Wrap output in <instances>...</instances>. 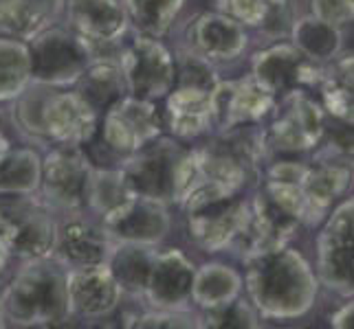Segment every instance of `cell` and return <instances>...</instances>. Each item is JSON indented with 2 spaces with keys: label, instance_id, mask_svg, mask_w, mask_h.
<instances>
[{
  "label": "cell",
  "instance_id": "5",
  "mask_svg": "<svg viewBox=\"0 0 354 329\" xmlns=\"http://www.w3.org/2000/svg\"><path fill=\"white\" fill-rule=\"evenodd\" d=\"M51 211L35 193L0 200V241L7 252L27 261L51 257L57 237V222Z\"/></svg>",
  "mask_w": 354,
  "mask_h": 329
},
{
  "label": "cell",
  "instance_id": "28",
  "mask_svg": "<svg viewBox=\"0 0 354 329\" xmlns=\"http://www.w3.org/2000/svg\"><path fill=\"white\" fill-rule=\"evenodd\" d=\"M42 178V158L29 148H9L0 156V196L38 193Z\"/></svg>",
  "mask_w": 354,
  "mask_h": 329
},
{
  "label": "cell",
  "instance_id": "30",
  "mask_svg": "<svg viewBox=\"0 0 354 329\" xmlns=\"http://www.w3.org/2000/svg\"><path fill=\"white\" fill-rule=\"evenodd\" d=\"M152 246H139V243H115V248L108 257L106 266L121 292L128 295H143V288L148 283V275L154 259Z\"/></svg>",
  "mask_w": 354,
  "mask_h": 329
},
{
  "label": "cell",
  "instance_id": "7",
  "mask_svg": "<svg viewBox=\"0 0 354 329\" xmlns=\"http://www.w3.org/2000/svg\"><path fill=\"white\" fill-rule=\"evenodd\" d=\"M189 239L205 252H218L242 241L249 224V204L238 193L207 196L185 204Z\"/></svg>",
  "mask_w": 354,
  "mask_h": 329
},
{
  "label": "cell",
  "instance_id": "19",
  "mask_svg": "<svg viewBox=\"0 0 354 329\" xmlns=\"http://www.w3.org/2000/svg\"><path fill=\"white\" fill-rule=\"evenodd\" d=\"M115 248V241L104 228L95 226L86 219H71L57 226V237L51 257L64 270L104 266Z\"/></svg>",
  "mask_w": 354,
  "mask_h": 329
},
{
  "label": "cell",
  "instance_id": "12",
  "mask_svg": "<svg viewBox=\"0 0 354 329\" xmlns=\"http://www.w3.org/2000/svg\"><path fill=\"white\" fill-rule=\"evenodd\" d=\"M251 68V77L273 97L319 86L324 77V64L308 59L295 44H273L258 51L253 55Z\"/></svg>",
  "mask_w": 354,
  "mask_h": 329
},
{
  "label": "cell",
  "instance_id": "4",
  "mask_svg": "<svg viewBox=\"0 0 354 329\" xmlns=\"http://www.w3.org/2000/svg\"><path fill=\"white\" fill-rule=\"evenodd\" d=\"M187 150L174 139H152L126 156L121 172L134 196L156 202H178Z\"/></svg>",
  "mask_w": 354,
  "mask_h": 329
},
{
  "label": "cell",
  "instance_id": "16",
  "mask_svg": "<svg viewBox=\"0 0 354 329\" xmlns=\"http://www.w3.org/2000/svg\"><path fill=\"white\" fill-rule=\"evenodd\" d=\"M275 108V97L264 90L251 75L242 79L218 81L212 88L214 126L221 130L251 126Z\"/></svg>",
  "mask_w": 354,
  "mask_h": 329
},
{
  "label": "cell",
  "instance_id": "33",
  "mask_svg": "<svg viewBox=\"0 0 354 329\" xmlns=\"http://www.w3.org/2000/svg\"><path fill=\"white\" fill-rule=\"evenodd\" d=\"M31 83L27 42L0 35V103L14 101Z\"/></svg>",
  "mask_w": 354,
  "mask_h": 329
},
{
  "label": "cell",
  "instance_id": "10",
  "mask_svg": "<svg viewBox=\"0 0 354 329\" xmlns=\"http://www.w3.org/2000/svg\"><path fill=\"white\" fill-rule=\"evenodd\" d=\"M128 94L156 101L174 88L176 62L156 38L139 35L119 59Z\"/></svg>",
  "mask_w": 354,
  "mask_h": 329
},
{
  "label": "cell",
  "instance_id": "26",
  "mask_svg": "<svg viewBox=\"0 0 354 329\" xmlns=\"http://www.w3.org/2000/svg\"><path fill=\"white\" fill-rule=\"evenodd\" d=\"M290 44L317 64H328L344 48V33L339 27L317 16H304L290 24Z\"/></svg>",
  "mask_w": 354,
  "mask_h": 329
},
{
  "label": "cell",
  "instance_id": "2",
  "mask_svg": "<svg viewBox=\"0 0 354 329\" xmlns=\"http://www.w3.org/2000/svg\"><path fill=\"white\" fill-rule=\"evenodd\" d=\"M0 297L5 321L16 327H57L73 316L66 270L53 257L31 259Z\"/></svg>",
  "mask_w": 354,
  "mask_h": 329
},
{
  "label": "cell",
  "instance_id": "31",
  "mask_svg": "<svg viewBox=\"0 0 354 329\" xmlns=\"http://www.w3.org/2000/svg\"><path fill=\"white\" fill-rule=\"evenodd\" d=\"M319 86L326 112L341 123H352V55H337L333 62H328V66L324 64V77Z\"/></svg>",
  "mask_w": 354,
  "mask_h": 329
},
{
  "label": "cell",
  "instance_id": "23",
  "mask_svg": "<svg viewBox=\"0 0 354 329\" xmlns=\"http://www.w3.org/2000/svg\"><path fill=\"white\" fill-rule=\"evenodd\" d=\"M165 97V126L174 139H196L214 126L212 90L174 86Z\"/></svg>",
  "mask_w": 354,
  "mask_h": 329
},
{
  "label": "cell",
  "instance_id": "14",
  "mask_svg": "<svg viewBox=\"0 0 354 329\" xmlns=\"http://www.w3.org/2000/svg\"><path fill=\"white\" fill-rule=\"evenodd\" d=\"M102 217V228L115 243H139V246L161 243L172 224L163 202L143 196H130Z\"/></svg>",
  "mask_w": 354,
  "mask_h": 329
},
{
  "label": "cell",
  "instance_id": "29",
  "mask_svg": "<svg viewBox=\"0 0 354 329\" xmlns=\"http://www.w3.org/2000/svg\"><path fill=\"white\" fill-rule=\"evenodd\" d=\"M240 292L242 277L227 263H205L194 272L192 301L203 310L236 299L240 297Z\"/></svg>",
  "mask_w": 354,
  "mask_h": 329
},
{
  "label": "cell",
  "instance_id": "22",
  "mask_svg": "<svg viewBox=\"0 0 354 329\" xmlns=\"http://www.w3.org/2000/svg\"><path fill=\"white\" fill-rule=\"evenodd\" d=\"M352 180V167L344 163L319 161L308 165V172L299 182V193L304 198V224H319L330 213L333 202L346 193Z\"/></svg>",
  "mask_w": 354,
  "mask_h": 329
},
{
  "label": "cell",
  "instance_id": "9",
  "mask_svg": "<svg viewBox=\"0 0 354 329\" xmlns=\"http://www.w3.org/2000/svg\"><path fill=\"white\" fill-rule=\"evenodd\" d=\"M93 163L80 148H55L42 158L40 193L57 211L77 213L88 204V180Z\"/></svg>",
  "mask_w": 354,
  "mask_h": 329
},
{
  "label": "cell",
  "instance_id": "32",
  "mask_svg": "<svg viewBox=\"0 0 354 329\" xmlns=\"http://www.w3.org/2000/svg\"><path fill=\"white\" fill-rule=\"evenodd\" d=\"M185 0H124L128 22L141 35L163 38L172 29Z\"/></svg>",
  "mask_w": 354,
  "mask_h": 329
},
{
  "label": "cell",
  "instance_id": "36",
  "mask_svg": "<svg viewBox=\"0 0 354 329\" xmlns=\"http://www.w3.org/2000/svg\"><path fill=\"white\" fill-rule=\"evenodd\" d=\"M216 83H218V77L209 59L194 53L192 48L185 53H180L174 86H196V88L212 90Z\"/></svg>",
  "mask_w": 354,
  "mask_h": 329
},
{
  "label": "cell",
  "instance_id": "25",
  "mask_svg": "<svg viewBox=\"0 0 354 329\" xmlns=\"http://www.w3.org/2000/svg\"><path fill=\"white\" fill-rule=\"evenodd\" d=\"M77 94L86 101L97 114H104L113 103L121 97L128 94L124 72L119 68V62L111 59H93L75 81Z\"/></svg>",
  "mask_w": 354,
  "mask_h": 329
},
{
  "label": "cell",
  "instance_id": "21",
  "mask_svg": "<svg viewBox=\"0 0 354 329\" xmlns=\"http://www.w3.org/2000/svg\"><path fill=\"white\" fill-rule=\"evenodd\" d=\"M71 31L91 44H113L128 31V16L119 0H64Z\"/></svg>",
  "mask_w": 354,
  "mask_h": 329
},
{
  "label": "cell",
  "instance_id": "18",
  "mask_svg": "<svg viewBox=\"0 0 354 329\" xmlns=\"http://www.w3.org/2000/svg\"><path fill=\"white\" fill-rule=\"evenodd\" d=\"M187 42L194 53L209 62H234L249 44L244 27L223 11H205L198 14L187 27Z\"/></svg>",
  "mask_w": 354,
  "mask_h": 329
},
{
  "label": "cell",
  "instance_id": "6",
  "mask_svg": "<svg viewBox=\"0 0 354 329\" xmlns=\"http://www.w3.org/2000/svg\"><path fill=\"white\" fill-rule=\"evenodd\" d=\"M31 81L51 88L73 86L93 62V48L75 31L46 27L27 40Z\"/></svg>",
  "mask_w": 354,
  "mask_h": 329
},
{
  "label": "cell",
  "instance_id": "1",
  "mask_svg": "<svg viewBox=\"0 0 354 329\" xmlns=\"http://www.w3.org/2000/svg\"><path fill=\"white\" fill-rule=\"evenodd\" d=\"M244 261V288L251 306L262 319L290 321L310 312L319 292V281L301 252L284 243L253 252Z\"/></svg>",
  "mask_w": 354,
  "mask_h": 329
},
{
  "label": "cell",
  "instance_id": "13",
  "mask_svg": "<svg viewBox=\"0 0 354 329\" xmlns=\"http://www.w3.org/2000/svg\"><path fill=\"white\" fill-rule=\"evenodd\" d=\"M102 117V139L121 156H130L145 143L161 137V114L156 112L154 101L126 94Z\"/></svg>",
  "mask_w": 354,
  "mask_h": 329
},
{
  "label": "cell",
  "instance_id": "15",
  "mask_svg": "<svg viewBox=\"0 0 354 329\" xmlns=\"http://www.w3.org/2000/svg\"><path fill=\"white\" fill-rule=\"evenodd\" d=\"M100 123V114L73 90L48 88L42 101V130L46 143L62 148H82L88 143Z\"/></svg>",
  "mask_w": 354,
  "mask_h": 329
},
{
  "label": "cell",
  "instance_id": "38",
  "mask_svg": "<svg viewBox=\"0 0 354 329\" xmlns=\"http://www.w3.org/2000/svg\"><path fill=\"white\" fill-rule=\"evenodd\" d=\"M313 16L322 18L335 27L344 29L354 18V5L352 0H310Z\"/></svg>",
  "mask_w": 354,
  "mask_h": 329
},
{
  "label": "cell",
  "instance_id": "8",
  "mask_svg": "<svg viewBox=\"0 0 354 329\" xmlns=\"http://www.w3.org/2000/svg\"><path fill=\"white\" fill-rule=\"evenodd\" d=\"M354 200H344L328 219L317 239V281L344 297H352Z\"/></svg>",
  "mask_w": 354,
  "mask_h": 329
},
{
  "label": "cell",
  "instance_id": "35",
  "mask_svg": "<svg viewBox=\"0 0 354 329\" xmlns=\"http://www.w3.org/2000/svg\"><path fill=\"white\" fill-rule=\"evenodd\" d=\"M262 316L251 306L249 299L236 297L221 306L207 308L203 319H198V327L209 329H255L260 327Z\"/></svg>",
  "mask_w": 354,
  "mask_h": 329
},
{
  "label": "cell",
  "instance_id": "41",
  "mask_svg": "<svg viewBox=\"0 0 354 329\" xmlns=\"http://www.w3.org/2000/svg\"><path fill=\"white\" fill-rule=\"evenodd\" d=\"M7 259H9V252H7V248L3 246V241H0V275H3V270H5Z\"/></svg>",
  "mask_w": 354,
  "mask_h": 329
},
{
  "label": "cell",
  "instance_id": "34",
  "mask_svg": "<svg viewBox=\"0 0 354 329\" xmlns=\"http://www.w3.org/2000/svg\"><path fill=\"white\" fill-rule=\"evenodd\" d=\"M134 193L130 191L128 182L121 169H97L93 167L88 180V204L93 211L106 215L108 211L117 209L121 202H126Z\"/></svg>",
  "mask_w": 354,
  "mask_h": 329
},
{
  "label": "cell",
  "instance_id": "39",
  "mask_svg": "<svg viewBox=\"0 0 354 329\" xmlns=\"http://www.w3.org/2000/svg\"><path fill=\"white\" fill-rule=\"evenodd\" d=\"M308 172L306 163H297V161H279L268 167V180L273 182H284V185H295L299 187V182L304 174Z\"/></svg>",
  "mask_w": 354,
  "mask_h": 329
},
{
  "label": "cell",
  "instance_id": "17",
  "mask_svg": "<svg viewBox=\"0 0 354 329\" xmlns=\"http://www.w3.org/2000/svg\"><path fill=\"white\" fill-rule=\"evenodd\" d=\"M194 266L185 252L167 248L154 252L143 297L152 310H187L192 306Z\"/></svg>",
  "mask_w": 354,
  "mask_h": 329
},
{
  "label": "cell",
  "instance_id": "11",
  "mask_svg": "<svg viewBox=\"0 0 354 329\" xmlns=\"http://www.w3.org/2000/svg\"><path fill=\"white\" fill-rule=\"evenodd\" d=\"M282 106L277 108L264 137V145L277 152H308L322 143L326 134V114L308 92L297 90L282 97Z\"/></svg>",
  "mask_w": 354,
  "mask_h": 329
},
{
  "label": "cell",
  "instance_id": "37",
  "mask_svg": "<svg viewBox=\"0 0 354 329\" xmlns=\"http://www.w3.org/2000/svg\"><path fill=\"white\" fill-rule=\"evenodd\" d=\"M124 325L132 329H189L198 327V319L187 310H152L128 316Z\"/></svg>",
  "mask_w": 354,
  "mask_h": 329
},
{
  "label": "cell",
  "instance_id": "42",
  "mask_svg": "<svg viewBox=\"0 0 354 329\" xmlns=\"http://www.w3.org/2000/svg\"><path fill=\"white\" fill-rule=\"evenodd\" d=\"M9 148H11V143H9V139L5 137V134H3V132H0V156H3V154H5V152L9 150Z\"/></svg>",
  "mask_w": 354,
  "mask_h": 329
},
{
  "label": "cell",
  "instance_id": "40",
  "mask_svg": "<svg viewBox=\"0 0 354 329\" xmlns=\"http://www.w3.org/2000/svg\"><path fill=\"white\" fill-rule=\"evenodd\" d=\"M354 325V303H344L333 316H330V327L335 329H350Z\"/></svg>",
  "mask_w": 354,
  "mask_h": 329
},
{
  "label": "cell",
  "instance_id": "27",
  "mask_svg": "<svg viewBox=\"0 0 354 329\" xmlns=\"http://www.w3.org/2000/svg\"><path fill=\"white\" fill-rule=\"evenodd\" d=\"M223 14L242 27H260L268 35L290 31V0H221Z\"/></svg>",
  "mask_w": 354,
  "mask_h": 329
},
{
  "label": "cell",
  "instance_id": "24",
  "mask_svg": "<svg viewBox=\"0 0 354 329\" xmlns=\"http://www.w3.org/2000/svg\"><path fill=\"white\" fill-rule=\"evenodd\" d=\"M64 0H0V35L27 42L51 27Z\"/></svg>",
  "mask_w": 354,
  "mask_h": 329
},
{
  "label": "cell",
  "instance_id": "20",
  "mask_svg": "<svg viewBox=\"0 0 354 329\" xmlns=\"http://www.w3.org/2000/svg\"><path fill=\"white\" fill-rule=\"evenodd\" d=\"M66 290L71 312L84 319L108 316L119 306L121 295H124L106 263L66 270Z\"/></svg>",
  "mask_w": 354,
  "mask_h": 329
},
{
  "label": "cell",
  "instance_id": "43",
  "mask_svg": "<svg viewBox=\"0 0 354 329\" xmlns=\"http://www.w3.org/2000/svg\"><path fill=\"white\" fill-rule=\"evenodd\" d=\"M0 327H5V308H3V297H0Z\"/></svg>",
  "mask_w": 354,
  "mask_h": 329
},
{
  "label": "cell",
  "instance_id": "3",
  "mask_svg": "<svg viewBox=\"0 0 354 329\" xmlns=\"http://www.w3.org/2000/svg\"><path fill=\"white\" fill-rule=\"evenodd\" d=\"M304 224V198L299 187L266 180L249 204V224L242 235L244 257L284 246Z\"/></svg>",
  "mask_w": 354,
  "mask_h": 329
}]
</instances>
